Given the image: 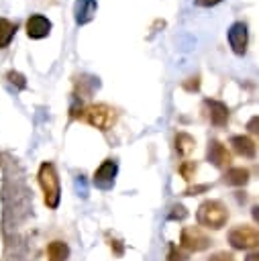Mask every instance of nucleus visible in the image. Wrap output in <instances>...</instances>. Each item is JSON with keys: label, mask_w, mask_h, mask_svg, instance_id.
Here are the masks:
<instances>
[{"label": "nucleus", "mask_w": 259, "mask_h": 261, "mask_svg": "<svg viewBox=\"0 0 259 261\" xmlns=\"http://www.w3.org/2000/svg\"><path fill=\"white\" fill-rule=\"evenodd\" d=\"M71 116L88 122L90 126H96L102 133H106L116 124L118 112H116V108H112L104 102H98V104H88L80 110H71Z\"/></svg>", "instance_id": "nucleus-1"}, {"label": "nucleus", "mask_w": 259, "mask_h": 261, "mask_svg": "<svg viewBox=\"0 0 259 261\" xmlns=\"http://www.w3.org/2000/svg\"><path fill=\"white\" fill-rule=\"evenodd\" d=\"M37 179H39V186L43 190V200H45V206L55 210L61 202V186H59V175H57V169L51 161H45L41 163L39 167V173H37Z\"/></svg>", "instance_id": "nucleus-2"}, {"label": "nucleus", "mask_w": 259, "mask_h": 261, "mask_svg": "<svg viewBox=\"0 0 259 261\" xmlns=\"http://www.w3.org/2000/svg\"><path fill=\"white\" fill-rule=\"evenodd\" d=\"M196 220L200 226L218 230L228 220V208L220 200H204L196 210Z\"/></svg>", "instance_id": "nucleus-3"}, {"label": "nucleus", "mask_w": 259, "mask_h": 261, "mask_svg": "<svg viewBox=\"0 0 259 261\" xmlns=\"http://www.w3.org/2000/svg\"><path fill=\"white\" fill-rule=\"evenodd\" d=\"M228 243L232 249H239V251L255 249L259 247V230L249 224H239L228 230Z\"/></svg>", "instance_id": "nucleus-4"}, {"label": "nucleus", "mask_w": 259, "mask_h": 261, "mask_svg": "<svg viewBox=\"0 0 259 261\" xmlns=\"http://www.w3.org/2000/svg\"><path fill=\"white\" fill-rule=\"evenodd\" d=\"M210 245V239L198 228V226H184L182 228V234H179V247L190 251V253H198V251H204L208 249Z\"/></svg>", "instance_id": "nucleus-5"}, {"label": "nucleus", "mask_w": 259, "mask_h": 261, "mask_svg": "<svg viewBox=\"0 0 259 261\" xmlns=\"http://www.w3.org/2000/svg\"><path fill=\"white\" fill-rule=\"evenodd\" d=\"M116 173H118V163L114 159H104L98 169L94 171V177H92V184L100 190H112L114 186V179H116Z\"/></svg>", "instance_id": "nucleus-6"}, {"label": "nucleus", "mask_w": 259, "mask_h": 261, "mask_svg": "<svg viewBox=\"0 0 259 261\" xmlns=\"http://www.w3.org/2000/svg\"><path fill=\"white\" fill-rule=\"evenodd\" d=\"M226 39H228V45H230V49H232L235 55H245V51H247V41H249L247 24H245V22H232V24L228 27Z\"/></svg>", "instance_id": "nucleus-7"}, {"label": "nucleus", "mask_w": 259, "mask_h": 261, "mask_svg": "<svg viewBox=\"0 0 259 261\" xmlns=\"http://www.w3.org/2000/svg\"><path fill=\"white\" fill-rule=\"evenodd\" d=\"M206 157H208V161H210L214 167H218V169H224V167L230 165V153H228V149H226L220 141H216V139H212V141L208 143Z\"/></svg>", "instance_id": "nucleus-8"}, {"label": "nucleus", "mask_w": 259, "mask_h": 261, "mask_svg": "<svg viewBox=\"0 0 259 261\" xmlns=\"http://www.w3.org/2000/svg\"><path fill=\"white\" fill-rule=\"evenodd\" d=\"M51 33V20L43 14H31L27 20V35L29 39H45Z\"/></svg>", "instance_id": "nucleus-9"}, {"label": "nucleus", "mask_w": 259, "mask_h": 261, "mask_svg": "<svg viewBox=\"0 0 259 261\" xmlns=\"http://www.w3.org/2000/svg\"><path fill=\"white\" fill-rule=\"evenodd\" d=\"M202 106L208 110V118H210V122H212L214 126H224V124L228 122V108H226L224 102L206 98Z\"/></svg>", "instance_id": "nucleus-10"}, {"label": "nucleus", "mask_w": 259, "mask_h": 261, "mask_svg": "<svg viewBox=\"0 0 259 261\" xmlns=\"http://www.w3.org/2000/svg\"><path fill=\"white\" fill-rule=\"evenodd\" d=\"M98 10L96 0H75L73 4V18L75 24H88Z\"/></svg>", "instance_id": "nucleus-11"}, {"label": "nucleus", "mask_w": 259, "mask_h": 261, "mask_svg": "<svg viewBox=\"0 0 259 261\" xmlns=\"http://www.w3.org/2000/svg\"><path fill=\"white\" fill-rule=\"evenodd\" d=\"M230 145H232V149H235V153H237V155L247 157V159L255 157L257 145H255L247 135H235V137H230Z\"/></svg>", "instance_id": "nucleus-12"}, {"label": "nucleus", "mask_w": 259, "mask_h": 261, "mask_svg": "<svg viewBox=\"0 0 259 261\" xmlns=\"http://www.w3.org/2000/svg\"><path fill=\"white\" fill-rule=\"evenodd\" d=\"M69 259V247L65 241H51L47 245V261H67Z\"/></svg>", "instance_id": "nucleus-13"}, {"label": "nucleus", "mask_w": 259, "mask_h": 261, "mask_svg": "<svg viewBox=\"0 0 259 261\" xmlns=\"http://www.w3.org/2000/svg\"><path fill=\"white\" fill-rule=\"evenodd\" d=\"M222 181L226 186H245L249 181V169L245 167H228L222 175Z\"/></svg>", "instance_id": "nucleus-14"}, {"label": "nucleus", "mask_w": 259, "mask_h": 261, "mask_svg": "<svg viewBox=\"0 0 259 261\" xmlns=\"http://www.w3.org/2000/svg\"><path fill=\"white\" fill-rule=\"evenodd\" d=\"M173 143H175V151H177V155H182V157H188V155L194 151V147H196L194 137L188 135V133H184V130H179V133L175 135Z\"/></svg>", "instance_id": "nucleus-15"}, {"label": "nucleus", "mask_w": 259, "mask_h": 261, "mask_svg": "<svg viewBox=\"0 0 259 261\" xmlns=\"http://www.w3.org/2000/svg\"><path fill=\"white\" fill-rule=\"evenodd\" d=\"M14 33H16V24L12 20L0 16V49L10 45V41L14 39Z\"/></svg>", "instance_id": "nucleus-16"}, {"label": "nucleus", "mask_w": 259, "mask_h": 261, "mask_svg": "<svg viewBox=\"0 0 259 261\" xmlns=\"http://www.w3.org/2000/svg\"><path fill=\"white\" fill-rule=\"evenodd\" d=\"M6 80H8L14 88H18V90H24V88H27V77H24L20 71H14V69L6 71Z\"/></svg>", "instance_id": "nucleus-17"}, {"label": "nucleus", "mask_w": 259, "mask_h": 261, "mask_svg": "<svg viewBox=\"0 0 259 261\" xmlns=\"http://www.w3.org/2000/svg\"><path fill=\"white\" fill-rule=\"evenodd\" d=\"M196 169H198L196 161H184V163L179 165V173H182V177H184L186 181H192V179H194Z\"/></svg>", "instance_id": "nucleus-18"}, {"label": "nucleus", "mask_w": 259, "mask_h": 261, "mask_svg": "<svg viewBox=\"0 0 259 261\" xmlns=\"http://www.w3.org/2000/svg\"><path fill=\"white\" fill-rule=\"evenodd\" d=\"M188 255L182 251V247H177L175 243H169V249H167V261H186Z\"/></svg>", "instance_id": "nucleus-19"}, {"label": "nucleus", "mask_w": 259, "mask_h": 261, "mask_svg": "<svg viewBox=\"0 0 259 261\" xmlns=\"http://www.w3.org/2000/svg\"><path fill=\"white\" fill-rule=\"evenodd\" d=\"M186 216H188V208L184 204H173L169 208V214H167L169 220H184Z\"/></svg>", "instance_id": "nucleus-20"}, {"label": "nucleus", "mask_w": 259, "mask_h": 261, "mask_svg": "<svg viewBox=\"0 0 259 261\" xmlns=\"http://www.w3.org/2000/svg\"><path fill=\"white\" fill-rule=\"evenodd\" d=\"M108 245H110V251L116 255V257H122L124 255V245L120 239H108Z\"/></svg>", "instance_id": "nucleus-21"}, {"label": "nucleus", "mask_w": 259, "mask_h": 261, "mask_svg": "<svg viewBox=\"0 0 259 261\" xmlns=\"http://www.w3.org/2000/svg\"><path fill=\"white\" fill-rule=\"evenodd\" d=\"M208 261H237V259H235V255L228 253V251H218V253L210 255Z\"/></svg>", "instance_id": "nucleus-22"}, {"label": "nucleus", "mask_w": 259, "mask_h": 261, "mask_svg": "<svg viewBox=\"0 0 259 261\" xmlns=\"http://www.w3.org/2000/svg\"><path fill=\"white\" fill-rule=\"evenodd\" d=\"M182 86H184V90H188V92H196V90L200 88V77H198V75L188 77V80H186Z\"/></svg>", "instance_id": "nucleus-23"}, {"label": "nucleus", "mask_w": 259, "mask_h": 261, "mask_svg": "<svg viewBox=\"0 0 259 261\" xmlns=\"http://www.w3.org/2000/svg\"><path fill=\"white\" fill-rule=\"evenodd\" d=\"M208 188H210L208 184H202V186H192V188H188L184 194H186V196H196V194H200V192H206Z\"/></svg>", "instance_id": "nucleus-24"}, {"label": "nucleus", "mask_w": 259, "mask_h": 261, "mask_svg": "<svg viewBox=\"0 0 259 261\" xmlns=\"http://www.w3.org/2000/svg\"><path fill=\"white\" fill-rule=\"evenodd\" d=\"M247 130H249V133H255V135H259V116H253V118H249V122H247Z\"/></svg>", "instance_id": "nucleus-25"}, {"label": "nucleus", "mask_w": 259, "mask_h": 261, "mask_svg": "<svg viewBox=\"0 0 259 261\" xmlns=\"http://www.w3.org/2000/svg\"><path fill=\"white\" fill-rule=\"evenodd\" d=\"M196 2V6H202V8H210V6H216V4H220L222 0H194Z\"/></svg>", "instance_id": "nucleus-26"}, {"label": "nucleus", "mask_w": 259, "mask_h": 261, "mask_svg": "<svg viewBox=\"0 0 259 261\" xmlns=\"http://www.w3.org/2000/svg\"><path fill=\"white\" fill-rule=\"evenodd\" d=\"M251 216H253V220L259 224V206H253V210H251Z\"/></svg>", "instance_id": "nucleus-27"}, {"label": "nucleus", "mask_w": 259, "mask_h": 261, "mask_svg": "<svg viewBox=\"0 0 259 261\" xmlns=\"http://www.w3.org/2000/svg\"><path fill=\"white\" fill-rule=\"evenodd\" d=\"M245 261H259V253H249L245 257Z\"/></svg>", "instance_id": "nucleus-28"}]
</instances>
